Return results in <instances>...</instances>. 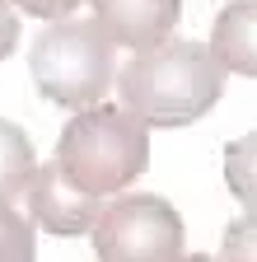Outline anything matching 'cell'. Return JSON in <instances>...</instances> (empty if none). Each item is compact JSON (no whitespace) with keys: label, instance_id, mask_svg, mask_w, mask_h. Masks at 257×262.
I'll return each mask as SVG.
<instances>
[{"label":"cell","instance_id":"obj_1","mask_svg":"<svg viewBox=\"0 0 257 262\" xmlns=\"http://www.w3.org/2000/svg\"><path fill=\"white\" fill-rule=\"evenodd\" d=\"M117 94L150 126H187L206 117L224 94V66L211 47L192 38H169L136 52L117 75Z\"/></svg>","mask_w":257,"mask_h":262},{"label":"cell","instance_id":"obj_2","mask_svg":"<svg viewBox=\"0 0 257 262\" xmlns=\"http://www.w3.org/2000/svg\"><path fill=\"white\" fill-rule=\"evenodd\" d=\"M56 164L66 169L84 192L117 196L126 192L150 164V122L131 108H80L56 141Z\"/></svg>","mask_w":257,"mask_h":262},{"label":"cell","instance_id":"obj_3","mask_svg":"<svg viewBox=\"0 0 257 262\" xmlns=\"http://www.w3.org/2000/svg\"><path fill=\"white\" fill-rule=\"evenodd\" d=\"M28 71L42 98L75 113L94 108L117 75L112 38L99 28V19H47L28 52Z\"/></svg>","mask_w":257,"mask_h":262},{"label":"cell","instance_id":"obj_4","mask_svg":"<svg viewBox=\"0 0 257 262\" xmlns=\"http://www.w3.org/2000/svg\"><path fill=\"white\" fill-rule=\"evenodd\" d=\"M99 262H178L182 215L154 192H117L94 220Z\"/></svg>","mask_w":257,"mask_h":262},{"label":"cell","instance_id":"obj_5","mask_svg":"<svg viewBox=\"0 0 257 262\" xmlns=\"http://www.w3.org/2000/svg\"><path fill=\"white\" fill-rule=\"evenodd\" d=\"M28 211H33V225L52 229V234H94V220L103 211L99 192H84L61 164H38L33 183H28Z\"/></svg>","mask_w":257,"mask_h":262},{"label":"cell","instance_id":"obj_6","mask_svg":"<svg viewBox=\"0 0 257 262\" xmlns=\"http://www.w3.org/2000/svg\"><path fill=\"white\" fill-rule=\"evenodd\" d=\"M182 0H94V19L117 47H159L169 42V33L178 28Z\"/></svg>","mask_w":257,"mask_h":262},{"label":"cell","instance_id":"obj_7","mask_svg":"<svg viewBox=\"0 0 257 262\" xmlns=\"http://www.w3.org/2000/svg\"><path fill=\"white\" fill-rule=\"evenodd\" d=\"M211 52L229 75L257 80V0H229L211 28Z\"/></svg>","mask_w":257,"mask_h":262},{"label":"cell","instance_id":"obj_8","mask_svg":"<svg viewBox=\"0 0 257 262\" xmlns=\"http://www.w3.org/2000/svg\"><path fill=\"white\" fill-rule=\"evenodd\" d=\"M38 173V159H33V145H28V136L0 117V202H14V196L28 192V183H33Z\"/></svg>","mask_w":257,"mask_h":262},{"label":"cell","instance_id":"obj_9","mask_svg":"<svg viewBox=\"0 0 257 262\" xmlns=\"http://www.w3.org/2000/svg\"><path fill=\"white\" fill-rule=\"evenodd\" d=\"M224 183L248 211H257V131L224 145Z\"/></svg>","mask_w":257,"mask_h":262},{"label":"cell","instance_id":"obj_10","mask_svg":"<svg viewBox=\"0 0 257 262\" xmlns=\"http://www.w3.org/2000/svg\"><path fill=\"white\" fill-rule=\"evenodd\" d=\"M38 244H33V220H24L14 206L0 202V262H33Z\"/></svg>","mask_w":257,"mask_h":262},{"label":"cell","instance_id":"obj_11","mask_svg":"<svg viewBox=\"0 0 257 262\" xmlns=\"http://www.w3.org/2000/svg\"><path fill=\"white\" fill-rule=\"evenodd\" d=\"M220 262H257V211L229 220L220 239Z\"/></svg>","mask_w":257,"mask_h":262},{"label":"cell","instance_id":"obj_12","mask_svg":"<svg viewBox=\"0 0 257 262\" xmlns=\"http://www.w3.org/2000/svg\"><path fill=\"white\" fill-rule=\"evenodd\" d=\"M19 5V14H38V19H66V14H75L84 0H14Z\"/></svg>","mask_w":257,"mask_h":262},{"label":"cell","instance_id":"obj_13","mask_svg":"<svg viewBox=\"0 0 257 262\" xmlns=\"http://www.w3.org/2000/svg\"><path fill=\"white\" fill-rule=\"evenodd\" d=\"M19 42V5L14 0H0V61H5Z\"/></svg>","mask_w":257,"mask_h":262},{"label":"cell","instance_id":"obj_14","mask_svg":"<svg viewBox=\"0 0 257 262\" xmlns=\"http://www.w3.org/2000/svg\"><path fill=\"white\" fill-rule=\"evenodd\" d=\"M178 262H220V257H206V253H187V257H178Z\"/></svg>","mask_w":257,"mask_h":262}]
</instances>
